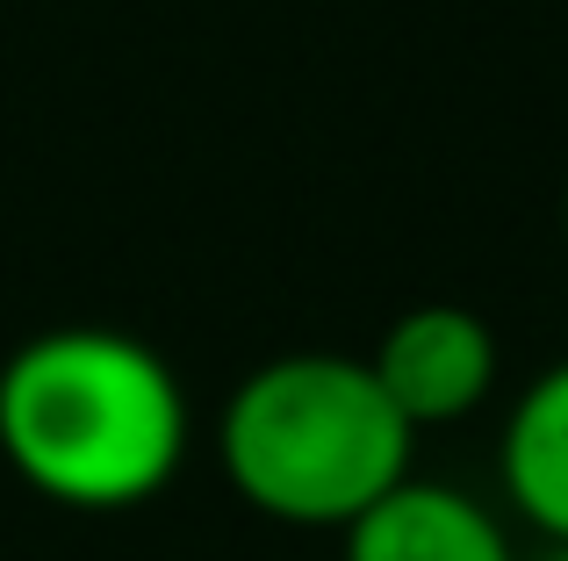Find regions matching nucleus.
<instances>
[{"label":"nucleus","instance_id":"3","mask_svg":"<svg viewBox=\"0 0 568 561\" xmlns=\"http://www.w3.org/2000/svg\"><path fill=\"white\" fill-rule=\"evenodd\" d=\"M367 367L403 410V425L425 432V425L468 418L497 389V332L468 303H410L403 317H388Z\"/></svg>","mask_w":568,"mask_h":561},{"label":"nucleus","instance_id":"2","mask_svg":"<svg viewBox=\"0 0 568 561\" xmlns=\"http://www.w3.org/2000/svg\"><path fill=\"white\" fill-rule=\"evenodd\" d=\"M223 476L281 526L346 533L382 490L410 476V425L375 381L367 353H274L223 404Z\"/></svg>","mask_w":568,"mask_h":561},{"label":"nucleus","instance_id":"1","mask_svg":"<svg viewBox=\"0 0 568 561\" xmlns=\"http://www.w3.org/2000/svg\"><path fill=\"white\" fill-rule=\"evenodd\" d=\"M0 453L37 497L130 511L181 476L187 389L115 324H51L0 360Z\"/></svg>","mask_w":568,"mask_h":561},{"label":"nucleus","instance_id":"7","mask_svg":"<svg viewBox=\"0 0 568 561\" xmlns=\"http://www.w3.org/2000/svg\"><path fill=\"white\" fill-rule=\"evenodd\" d=\"M561 216H568V195H561Z\"/></svg>","mask_w":568,"mask_h":561},{"label":"nucleus","instance_id":"6","mask_svg":"<svg viewBox=\"0 0 568 561\" xmlns=\"http://www.w3.org/2000/svg\"><path fill=\"white\" fill-rule=\"evenodd\" d=\"M532 561H568V548H547V554H532Z\"/></svg>","mask_w":568,"mask_h":561},{"label":"nucleus","instance_id":"4","mask_svg":"<svg viewBox=\"0 0 568 561\" xmlns=\"http://www.w3.org/2000/svg\"><path fill=\"white\" fill-rule=\"evenodd\" d=\"M346 561H518L511 526L475 490L403 476L346 526Z\"/></svg>","mask_w":568,"mask_h":561},{"label":"nucleus","instance_id":"5","mask_svg":"<svg viewBox=\"0 0 568 561\" xmlns=\"http://www.w3.org/2000/svg\"><path fill=\"white\" fill-rule=\"evenodd\" d=\"M497 476L518 519L547 533V548H568V360L540 367L518 389L497 439Z\"/></svg>","mask_w":568,"mask_h":561}]
</instances>
